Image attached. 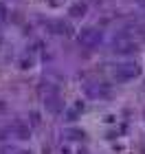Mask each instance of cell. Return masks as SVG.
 Instances as JSON below:
<instances>
[{
    "mask_svg": "<svg viewBox=\"0 0 145 154\" xmlns=\"http://www.w3.org/2000/svg\"><path fill=\"white\" fill-rule=\"evenodd\" d=\"M112 51L119 53V55H134L139 51V44H136L128 33H119V35H114V40H112Z\"/></svg>",
    "mask_w": 145,
    "mask_h": 154,
    "instance_id": "1",
    "label": "cell"
},
{
    "mask_svg": "<svg viewBox=\"0 0 145 154\" xmlns=\"http://www.w3.org/2000/svg\"><path fill=\"white\" fill-rule=\"evenodd\" d=\"M141 75V66L136 62H121L114 66V79L116 82H130Z\"/></svg>",
    "mask_w": 145,
    "mask_h": 154,
    "instance_id": "2",
    "label": "cell"
},
{
    "mask_svg": "<svg viewBox=\"0 0 145 154\" xmlns=\"http://www.w3.org/2000/svg\"><path fill=\"white\" fill-rule=\"evenodd\" d=\"M77 42L81 46H86V48H95V46H99L103 42V31L95 29V26H86V29H81V33L77 35Z\"/></svg>",
    "mask_w": 145,
    "mask_h": 154,
    "instance_id": "3",
    "label": "cell"
},
{
    "mask_svg": "<svg viewBox=\"0 0 145 154\" xmlns=\"http://www.w3.org/2000/svg\"><path fill=\"white\" fill-rule=\"evenodd\" d=\"M84 88H86V95L92 97V99H103V97L110 95L108 84H101V82H88Z\"/></svg>",
    "mask_w": 145,
    "mask_h": 154,
    "instance_id": "4",
    "label": "cell"
},
{
    "mask_svg": "<svg viewBox=\"0 0 145 154\" xmlns=\"http://www.w3.org/2000/svg\"><path fill=\"white\" fill-rule=\"evenodd\" d=\"M44 106H46V110H48L51 115H59V112H64V101H62V97H59L57 93H53V95L44 97Z\"/></svg>",
    "mask_w": 145,
    "mask_h": 154,
    "instance_id": "5",
    "label": "cell"
},
{
    "mask_svg": "<svg viewBox=\"0 0 145 154\" xmlns=\"http://www.w3.org/2000/svg\"><path fill=\"white\" fill-rule=\"evenodd\" d=\"M11 130H13V134H16L20 141H26V139L31 137V125H29V121H13V125H11Z\"/></svg>",
    "mask_w": 145,
    "mask_h": 154,
    "instance_id": "6",
    "label": "cell"
},
{
    "mask_svg": "<svg viewBox=\"0 0 145 154\" xmlns=\"http://www.w3.org/2000/svg\"><path fill=\"white\" fill-rule=\"evenodd\" d=\"M48 26L53 29V33H59V35H71V24L64 22V20H55V22H48Z\"/></svg>",
    "mask_w": 145,
    "mask_h": 154,
    "instance_id": "7",
    "label": "cell"
},
{
    "mask_svg": "<svg viewBox=\"0 0 145 154\" xmlns=\"http://www.w3.org/2000/svg\"><path fill=\"white\" fill-rule=\"evenodd\" d=\"M86 11H88L86 2H75L71 9H68V13H71L73 18H81V16H86Z\"/></svg>",
    "mask_w": 145,
    "mask_h": 154,
    "instance_id": "8",
    "label": "cell"
},
{
    "mask_svg": "<svg viewBox=\"0 0 145 154\" xmlns=\"http://www.w3.org/2000/svg\"><path fill=\"white\" fill-rule=\"evenodd\" d=\"M79 110H84V103H77L75 108H68V110H66V121H77Z\"/></svg>",
    "mask_w": 145,
    "mask_h": 154,
    "instance_id": "9",
    "label": "cell"
},
{
    "mask_svg": "<svg viewBox=\"0 0 145 154\" xmlns=\"http://www.w3.org/2000/svg\"><path fill=\"white\" fill-rule=\"evenodd\" d=\"M64 134H66L68 139H73V141H84V139H86V132H84V130H75V128L66 130Z\"/></svg>",
    "mask_w": 145,
    "mask_h": 154,
    "instance_id": "10",
    "label": "cell"
},
{
    "mask_svg": "<svg viewBox=\"0 0 145 154\" xmlns=\"http://www.w3.org/2000/svg\"><path fill=\"white\" fill-rule=\"evenodd\" d=\"M29 117H31V119H29V121H31V125H40V115L35 112V110H33V112H31Z\"/></svg>",
    "mask_w": 145,
    "mask_h": 154,
    "instance_id": "11",
    "label": "cell"
},
{
    "mask_svg": "<svg viewBox=\"0 0 145 154\" xmlns=\"http://www.w3.org/2000/svg\"><path fill=\"white\" fill-rule=\"evenodd\" d=\"M31 66H33V60H31V57H29V60H26V57L20 60V68H31Z\"/></svg>",
    "mask_w": 145,
    "mask_h": 154,
    "instance_id": "12",
    "label": "cell"
},
{
    "mask_svg": "<svg viewBox=\"0 0 145 154\" xmlns=\"http://www.w3.org/2000/svg\"><path fill=\"white\" fill-rule=\"evenodd\" d=\"M5 18H7V7L0 5V20H5Z\"/></svg>",
    "mask_w": 145,
    "mask_h": 154,
    "instance_id": "13",
    "label": "cell"
},
{
    "mask_svg": "<svg viewBox=\"0 0 145 154\" xmlns=\"http://www.w3.org/2000/svg\"><path fill=\"white\" fill-rule=\"evenodd\" d=\"M2 110H5V103H0V112H2Z\"/></svg>",
    "mask_w": 145,
    "mask_h": 154,
    "instance_id": "14",
    "label": "cell"
}]
</instances>
